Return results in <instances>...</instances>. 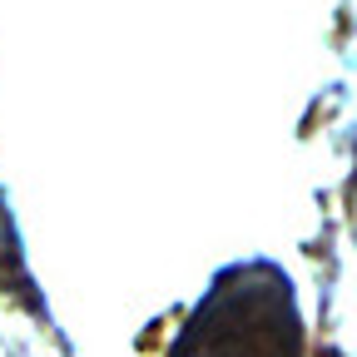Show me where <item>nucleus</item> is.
I'll return each instance as SVG.
<instances>
[{
  "mask_svg": "<svg viewBox=\"0 0 357 357\" xmlns=\"http://www.w3.org/2000/svg\"><path fill=\"white\" fill-rule=\"evenodd\" d=\"M253 318H268L278 328H298L293 318V298H288V278L278 268H238V273H223L218 288L208 293V303L194 312L189 333L178 337V352H194V347H213V352H278L283 342L268 333L263 323Z\"/></svg>",
  "mask_w": 357,
  "mask_h": 357,
  "instance_id": "obj_1",
  "label": "nucleus"
}]
</instances>
